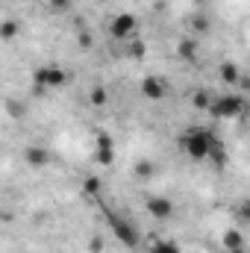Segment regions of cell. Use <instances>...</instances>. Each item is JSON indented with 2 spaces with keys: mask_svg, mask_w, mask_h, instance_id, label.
Returning <instances> with one entry per match:
<instances>
[{
  "mask_svg": "<svg viewBox=\"0 0 250 253\" xmlns=\"http://www.w3.org/2000/svg\"><path fill=\"white\" fill-rule=\"evenodd\" d=\"M91 103H94V106H103V103H106V91H103V88H94V91H91Z\"/></svg>",
  "mask_w": 250,
  "mask_h": 253,
  "instance_id": "ba28073f",
  "label": "cell"
},
{
  "mask_svg": "<svg viewBox=\"0 0 250 253\" xmlns=\"http://www.w3.org/2000/svg\"><path fill=\"white\" fill-rule=\"evenodd\" d=\"M209 100H212V94H206V91H200V94H194V106H200V109H203V106H212Z\"/></svg>",
  "mask_w": 250,
  "mask_h": 253,
  "instance_id": "9c48e42d",
  "label": "cell"
},
{
  "mask_svg": "<svg viewBox=\"0 0 250 253\" xmlns=\"http://www.w3.org/2000/svg\"><path fill=\"white\" fill-rule=\"evenodd\" d=\"M147 209H150L156 218H168V215H171V203H168L165 197H153V200L147 203Z\"/></svg>",
  "mask_w": 250,
  "mask_h": 253,
  "instance_id": "8992f818",
  "label": "cell"
},
{
  "mask_svg": "<svg viewBox=\"0 0 250 253\" xmlns=\"http://www.w3.org/2000/svg\"><path fill=\"white\" fill-rule=\"evenodd\" d=\"M15 33H18V24H3V27H0V36H3V39H12Z\"/></svg>",
  "mask_w": 250,
  "mask_h": 253,
  "instance_id": "30bf717a",
  "label": "cell"
},
{
  "mask_svg": "<svg viewBox=\"0 0 250 253\" xmlns=\"http://www.w3.org/2000/svg\"><path fill=\"white\" fill-rule=\"evenodd\" d=\"M109 33H112L115 39H132V36H135V18H132V15H118V18H112Z\"/></svg>",
  "mask_w": 250,
  "mask_h": 253,
  "instance_id": "7a4b0ae2",
  "label": "cell"
},
{
  "mask_svg": "<svg viewBox=\"0 0 250 253\" xmlns=\"http://www.w3.org/2000/svg\"><path fill=\"white\" fill-rule=\"evenodd\" d=\"M53 6H56V9H68V6H71V0H53Z\"/></svg>",
  "mask_w": 250,
  "mask_h": 253,
  "instance_id": "4fadbf2b",
  "label": "cell"
},
{
  "mask_svg": "<svg viewBox=\"0 0 250 253\" xmlns=\"http://www.w3.org/2000/svg\"><path fill=\"white\" fill-rule=\"evenodd\" d=\"M153 253H180V248H177V245H171V242H162V245H156V248H153Z\"/></svg>",
  "mask_w": 250,
  "mask_h": 253,
  "instance_id": "52a82bcc",
  "label": "cell"
},
{
  "mask_svg": "<svg viewBox=\"0 0 250 253\" xmlns=\"http://www.w3.org/2000/svg\"><path fill=\"white\" fill-rule=\"evenodd\" d=\"M242 109H245L242 97H224V100H218V106H215V112H218L221 118H230V115H236V112H242Z\"/></svg>",
  "mask_w": 250,
  "mask_h": 253,
  "instance_id": "3957f363",
  "label": "cell"
},
{
  "mask_svg": "<svg viewBox=\"0 0 250 253\" xmlns=\"http://www.w3.org/2000/svg\"><path fill=\"white\" fill-rule=\"evenodd\" d=\"M36 80L44 83V85H62L65 83V71H59V68H42V71L36 74Z\"/></svg>",
  "mask_w": 250,
  "mask_h": 253,
  "instance_id": "277c9868",
  "label": "cell"
},
{
  "mask_svg": "<svg viewBox=\"0 0 250 253\" xmlns=\"http://www.w3.org/2000/svg\"><path fill=\"white\" fill-rule=\"evenodd\" d=\"M30 162H36V165H44V162H47V153H44V150H39V153L33 150V153H30Z\"/></svg>",
  "mask_w": 250,
  "mask_h": 253,
  "instance_id": "8fae6325",
  "label": "cell"
},
{
  "mask_svg": "<svg viewBox=\"0 0 250 253\" xmlns=\"http://www.w3.org/2000/svg\"><path fill=\"white\" fill-rule=\"evenodd\" d=\"M183 144H186V153L191 159H203V156H209L212 150H218L209 132H188Z\"/></svg>",
  "mask_w": 250,
  "mask_h": 253,
  "instance_id": "6da1fadb",
  "label": "cell"
},
{
  "mask_svg": "<svg viewBox=\"0 0 250 253\" xmlns=\"http://www.w3.org/2000/svg\"><path fill=\"white\" fill-rule=\"evenodd\" d=\"M141 88H144V94H147L150 100H159V97L165 94V85H162V83H159L156 77H147V80L141 83Z\"/></svg>",
  "mask_w": 250,
  "mask_h": 253,
  "instance_id": "5b68a950",
  "label": "cell"
},
{
  "mask_svg": "<svg viewBox=\"0 0 250 253\" xmlns=\"http://www.w3.org/2000/svg\"><path fill=\"white\" fill-rule=\"evenodd\" d=\"M227 242H230V248H242V239H239L236 233H230V236H227Z\"/></svg>",
  "mask_w": 250,
  "mask_h": 253,
  "instance_id": "7c38bea8",
  "label": "cell"
}]
</instances>
